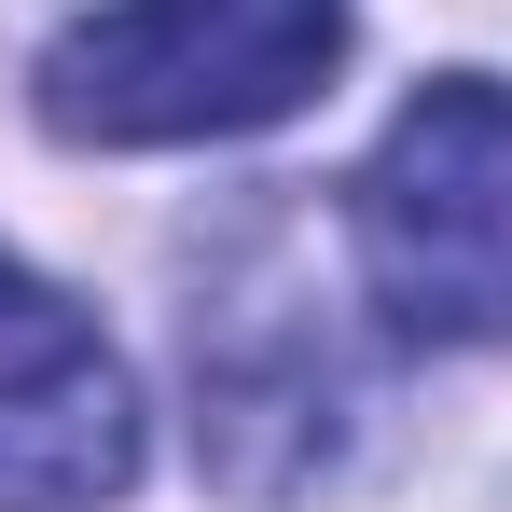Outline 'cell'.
<instances>
[{"label":"cell","mask_w":512,"mask_h":512,"mask_svg":"<svg viewBox=\"0 0 512 512\" xmlns=\"http://www.w3.org/2000/svg\"><path fill=\"white\" fill-rule=\"evenodd\" d=\"M346 70V0H97L42 56V125L97 153L250 139Z\"/></svg>","instance_id":"1"},{"label":"cell","mask_w":512,"mask_h":512,"mask_svg":"<svg viewBox=\"0 0 512 512\" xmlns=\"http://www.w3.org/2000/svg\"><path fill=\"white\" fill-rule=\"evenodd\" d=\"M346 236H360V277L402 333L499 346L512 333V84H485V70L429 84L374 139Z\"/></svg>","instance_id":"2"},{"label":"cell","mask_w":512,"mask_h":512,"mask_svg":"<svg viewBox=\"0 0 512 512\" xmlns=\"http://www.w3.org/2000/svg\"><path fill=\"white\" fill-rule=\"evenodd\" d=\"M139 485V388L97 319L0 250V512H97Z\"/></svg>","instance_id":"3"}]
</instances>
